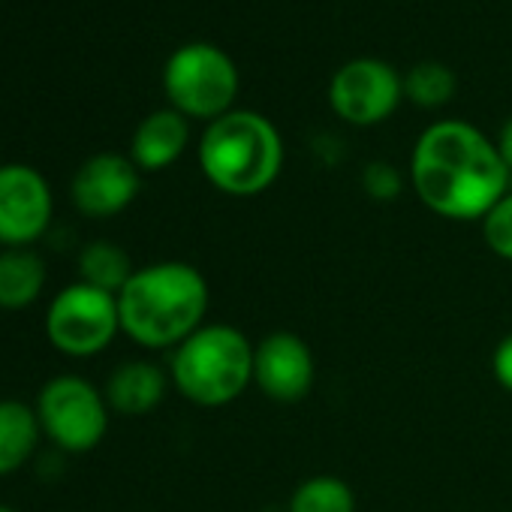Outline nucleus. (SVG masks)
Returning a JSON list of instances; mask_svg holds the SVG:
<instances>
[{"label":"nucleus","mask_w":512,"mask_h":512,"mask_svg":"<svg viewBox=\"0 0 512 512\" xmlns=\"http://www.w3.org/2000/svg\"><path fill=\"white\" fill-rule=\"evenodd\" d=\"M416 196L446 220H482L503 196L509 169L473 124L437 121L413 148Z\"/></svg>","instance_id":"nucleus-1"},{"label":"nucleus","mask_w":512,"mask_h":512,"mask_svg":"<svg viewBox=\"0 0 512 512\" xmlns=\"http://www.w3.org/2000/svg\"><path fill=\"white\" fill-rule=\"evenodd\" d=\"M121 332L145 350H175L208 314V284L190 263L166 260L136 269L118 293Z\"/></svg>","instance_id":"nucleus-2"},{"label":"nucleus","mask_w":512,"mask_h":512,"mask_svg":"<svg viewBox=\"0 0 512 512\" xmlns=\"http://www.w3.org/2000/svg\"><path fill=\"white\" fill-rule=\"evenodd\" d=\"M284 145L275 124L256 112H226L208 124L199 142L205 178L229 196H256L275 184Z\"/></svg>","instance_id":"nucleus-3"},{"label":"nucleus","mask_w":512,"mask_h":512,"mask_svg":"<svg viewBox=\"0 0 512 512\" xmlns=\"http://www.w3.org/2000/svg\"><path fill=\"white\" fill-rule=\"evenodd\" d=\"M169 380L196 407H226L253 383V344L235 326H202L172 350Z\"/></svg>","instance_id":"nucleus-4"},{"label":"nucleus","mask_w":512,"mask_h":512,"mask_svg":"<svg viewBox=\"0 0 512 512\" xmlns=\"http://www.w3.org/2000/svg\"><path fill=\"white\" fill-rule=\"evenodd\" d=\"M37 419L43 434L64 452L94 449L109 428V401L85 377L61 374L40 389Z\"/></svg>","instance_id":"nucleus-5"},{"label":"nucleus","mask_w":512,"mask_h":512,"mask_svg":"<svg viewBox=\"0 0 512 512\" xmlns=\"http://www.w3.org/2000/svg\"><path fill=\"white\" fill-rule=\"evenodd\" d=\"M163 85L181 115L217 121L235 100L238 73L229 55L220 49L208 43H190L169 58Z\"/></svg>","instance_id":"nucleus-6"},{"label":"nucleus","mask_w":512,"mask_h":512,"mask_svg":"<svg viewBox=\"0 0 512 512\" xmlns=\"http://www.w3.org/2000/svg\"><path fill=\"white\" fill-rule=\"evenodd\" d=\"M121 332L118 296L82 281L61 290L46 311V335L52 347L73 359L103 353Z\"/></svg>","instance_id":"nucleus-7"},{"label":"nucleus","mask_w":512,"mask_h":512,"mask_svg":"<svg viewBox=\"0 0 512 512\" xmlns=\"http://www.w3.org/2000/svg\"><path fill=\"white\" fill-rule=\"evenodd\" d=\"M404 82L398 73L377 58H359L344 64L329 88L332 109L350 124H377L389 118L401 100Z\"/></svg>","instance_id":"nucleus-8"},{"label":"nucleus","mask_w":512,"mask_h":512,"mask_svg":"<svg viewBox=\"0 0 512 512\" xmlns=\"http://www.w3.org/2000/svg\"><path fill=\"white\" fill-rule=\"evenodd\" d=\"M317 380V359L296 332H272L253 344V383L278 404H296L311 395Z\"/></svg>","instance_id":"nucleus-9"},{"label":"nucleus","mask_w":512,"mask_h":512,"mask_svg":"<svg viewBox=\"0 0 512 512\" xmlns=\"http://www.w3.org/2000/svg\"><path fill=\"white\" fill-rule=\"evenodd\" d=\"M52 223V190L49 181L25 166H0V244L28 247Z\"/></svg>","instance_id":"nucleus-10"},{"label":"nucleus","mask_w":512,"mask_h":512,"mask_svg":"<svg viewBox=\"0 0 512 512\" xmlns=\"http://www.w3.org/2000/svg\"><path fill=\"white\" fill-rule=\"evenodd\" d=\"M139 166L121 154H94L73 178V202L85 217H115L139 196Z\"/></svg>","instance_id":"nucleus-11"},{"label":"nucleus","mask_w":512,"mask_h":512,"mask_svg":"<svg viewBox=\"0 0 512 512\" xmlns=\"http://www.w3.org/2000/svg\"><path fill=\"white\" fill-rule=\"evenodd\" d=\"M166 389L169 374L160 365L148 359H133L109 374L103 395L109 401V410L121 416H145L166 398Z\"/></svg>","instance_id":"nucleus-12"},{"label":"nucleus","mask_w":512,"mask_h":512,"mask_svg":"<svg viewBox=\"0 0 512 512\" xmlns=\"http://www.w3.org/2000/svg\"><path fill=\"white\" fill-rule=\"evenodd\" d=\"M190 139V127L187 118L178 109H160L151 112L133 136V148H130V160L145 169V172H157L172 166Z\"/></svg>","instance_id":"nucleus-13"},{"label":"nucleus","mask_w":512,"mask_h":512,"mask_svg":"<svg viewBox=\"0 0 512 512\" xmlns=\"http://www.w3.org/2000/svg\"><path fill=\"white\" fill-rule=\"evenodd\" d=\"M46 287V263L31 247H7L0 253V308L22 311L40 299Z\"/></svg>","instance_id":"nucleus-14"},{"label":"nucleus","mask_w":512,"mask_h":512,"mask_svg":"<svg viewBox=\"0 0 512 512\" xmlns=\"http://www.w3.org/2000/svg\"><path fill=\"white\" fill-rule=\"evenodd\" d=\"M37 410L22 401H0V476L16 473L40 446Z\"/></svg>","instance_id":"nucleus-15"},{"label":"nucleus","mask_w":512,"mask_h":512,"mask_svg":"<svg viewBox=\"0 0 512 512\" xmlns=\"http://www.w3.org/2000/svg\"><path fill=\"white\" fill-rule=\"evenodd\" d=\"M133 263H130V256L121 244L115 241H91L82 247L79 253V281L88 284V287H97L103 293H112L118 296L127 281L133 278Z\"/></svg>","instance_id":"nucleus-16"},{"label":"nucleus","mask_w":512,"mask_h":512,"mask_svg":"<svg viewBox=\"0 0 512 512\" xmlns=\"http://www.w3.org/2000/svg\"><path fill=\"white\" fill-rule=\"evenodd\" d=\"M287 512H356V494L341 476H308L290 494Z\"/></svg>","instance_id":"nucleus-17"},{"label":"nucleus","mask_w":512,"mask_h":512,"mask_svg":"<svg viewBox=\"0 0 512 512\" xmlns=\"http://www.w3.org/2000/svg\"><path fill=\"white\" fill-rule=\"evenodd\" d=\"M404 91L419 106H443L455 94V76L437 61H422L407 73Z\"/></svg>","instance_id":"nucleus-18"},{"label":"nucleus","mask_w":512,"mask_h":512,"mask_svg":"<svg viewBox=\"0 0 512 512\" xmlns=\"http://www.w3.org/2000/svg\"><path fill=\"white\" fill-rule=\"evenodd\" d=\"M482 238L491 253L512 263V193H506L485 217H482Z\"/></svg>","instance_id":"nucleus-19"},{"label":"nucleus","mask_w":512,"mask_h":512,"mask_svg":"<svg viewBox=\"0 0 512 512\" xmlns=\"http://www.w3.org/2000/svg\"><path fill=\"white\" fill-rule=\"evenodd\" d=\"M362 187H365V193H368L371 199H377V202H392V199L401 196L404 181H401V172H398L395 166H389V163H383V160H374V163H368L365 172H362Z\"/></svg>","instance_id":"nucleus-20"},{"label":"nucleus","mask_w":512,"mask_h":512,"mask_svg":"<svg viewBox=\"0 0 512 512\" xmlns=\"http://www.w3.org/2000/svg\"><path fill=\"white\" fill-rule=\"evenodd\" d=\"M491 371H494V380L500 383V389L512 392V332L497 341L494 356H491Z\"/></svg>","instance_id":"nucleus-21"},{"label":"nucleus","mask_w":512,"mask_h":512,"mask_svg":"<svg viewBox=\"0 0 512 512\" xmlns=\"http://www.w3.org/2000/svg\"><path fill=\"white\" fill-rule=\"evenodd\" d=\"M497 151H500V157H503V163H506V169L512 172V118H506V124L500 127V136H497Z\"/></svg>","instance_id":"nucleus-22"},{"label":"nucleus","mask_w":512,"mask_h":512,"mask_svg":"<svg viewBox=\"0 0 512 512\" xmlns=\"http://www.w3.org/2000/svg\"><path fill=\"white\" fill-rule=\"evenodd\" d=\"M0 512H16L13 506H7V503H0Z\"/></svg>","instance_id":"nucleus-23"}]
</instances>
